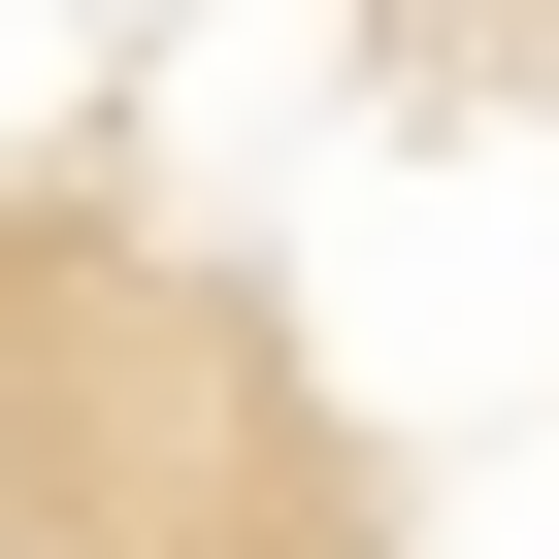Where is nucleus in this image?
Returning <instances> with one entry per match:
<instances>
[{
  "mask_svg": "<svg viewBox=\"0 0 559 559\" xmlns=\"http://www.w3.org/2000/svg\"><path fill=\"white\" fill-rule=\"evenodd\" d=\"M0 559H559V0H0Z\"/></svg>",
  "mask_w": 559,
  "mask_h": 559,
  "instance_id": "1",
  "label": "nucleus"
}]
</instances>
